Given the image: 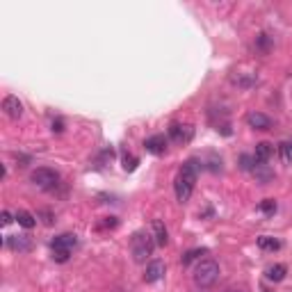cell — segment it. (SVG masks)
Instances as JSON below:
<instances>
[{"instance_id": "obj_23", "label": "cell", "mask_w": 292, "mask_h": 292, "mask_svg": "<svg viewBox=\"0 0 292 292\" xmlns=\"http://www.w3.org/2000/svg\"><path fill=\"white\" fill-rule=\"evenodd\" d=\"M137 162H139V160L135 158V155H124V169H126V171H133V169L137 167Z\"/></svg>"}, {"instance_id": "obj_21", "label": "cell", "mask_w": 292, "mask_h": 292, "mask_svg": "<svg viewBox=\"0 0 292 292\" xmlns=\"http://www.w3.org/2000/svg\"><path fill=\"white\" fill-rule=\"evenodd\" d=\"M260 210L265 215H274L276 213V201H274V199H265V201L260 203Z\"/></svg>"}, {"instance_id": "obj_24", "label": "cell", "mask_w": 292, "mask_h": 292, "mask_svg": "<svg viewBox=\"0 0 292 292\" xmlns=\"http://www.w3.org/2000/svg\"><path fill=\"white\" fill-rule=\"evenodd\" d=\"M14 215H12V213H7V210H3V226H10V224L12 222H14Z\"/></svg>"}, {"instance_id": "obj_27", "label": "cell", "mask_w": 292, "mask_h": 292, "mask_svg": "<svg viewBox=\"0 0 292 292\" xmlns=\"http://www.w3.org/2000/svg\"><path fill=\"white\" fill-rule=\"evenodd\" d=\"M262 292H272V290H262Z\"/></svg>"}, {"instance_id": "obj_14", "label": "cell", "mask_w": 292, "mask_h": 292, "mask_svg": "<svg viewBox=\"0 0 292 292\" xmlns=\"http://www.w3.org/2000/svg\"><path fill=\"white\" fill-rule=\"evenodd\" d=\"M285 274H287V267H285V265H283V262H276V265H269V267L265 269V276H267L269 281H274V283L283 281V278H285Z\"/></svg>"}, {"instance_id": "obj_12", "label": "cell", "mask_w": 292, "mask_h": 292, "mask_svg": "<svg viewBox=\"0 0 292 292\" xmlns=\"http://www.w3.org/2000/svg\"><path fill=\"white\" fill-rule=\"evenodd\" d=\"M151 228H153V240L158 247H167L169 244V233H167V226H164L160 219H153V224H151Z\"/></svg>"}, {"instance_id": "obj_1", "label": "cell", "mask_w": 292, "mask_h": 292, "mask_svg": "<svg viewBox=\"0 0 292 292\" xmlns=\"http://www.w3.org/2000/svg\"><path fill=\"white\" fill-rule=\"evenodd\" d=\"M199 169H201V164L194 158H189L187 162L180 167L178 176L173 180V192H176V199H178L180 203H187L189 199H192L194 185H197V178H199Z\"/></svg>"}, {"instance_id": "obj_6", "label": "cell", "mask_w": 292, "mask_h": 292, "mask_svg": "<svg viewBox=\"0 0 292 292\" xmlns=\"http://www.w3.org/2000/svg\"><path fill=\"white\" fill-rule=\"evenodd\" d=\"M3 112H5V117H10L12 121H19L21 117H23V103H21L16 96H5L3 99Z\"/></svg>"}, {"instance_id": "obj_15", "label": "cell", "mask_w": 292, "mask_h": 292, "mask_svg": "<svg viewBox=\"0 0 292 292\" xmlns=\"http://www.w3.org/2000/svg\"><path fill=\"white\" fill-rule=\"evenodd\" d=\"M251 173H253V176H256V180H258V183H260V185H267L269 180L274 178V171L267 167V164H256Z\"/></svg>"}, {"instance_id": "obj_18", "label": "cell", "mask_w": 292, "mask_h": 292, "mask_svg": "<svg viewBox=\"0 0 292 292\" xmlns=\"http://www.w3.org/2000/svg\"><path fill=\"white\" fill-rule=\"evenodd\" d=\"M206 253H208V249H192V251H187L180 258V262H183V265H189V262H194V260H201V256H206Z\"/></svg>"}, {"instance_id": "obj_2", "label": "cell", "mask_w": 292, "mask_h": 292, "mask_svg": "<svg viewBox=\"0 0 292 292\" xmlns=\"http://www.w3.org/2000/svg\"><path fill=\"white\" fill-rule=\"evenodd\" d=\"M155 240H153V233H146V231H137L130 238V251H133V260L135 262H146L155 251Z\"/></svg>"}, {"instance_id": "obj_26", "label": "cell", "mask_w": 292, "mask_h": 292, "mask_svg": "<svg viewBox=\"0 0 292 292\" xmlns=\"http://www.w3.org/2000/svg\"><path fill=\"white\" fill-rule=\"evenodd\" d=\"M226 292H244V290H238V287H231V290H226Z\"/></svg>"}, {"instance_id": "obj_10", "label": "cell", "mask_w": 292, "mask_h": 292, "mask_svg": "<svg viewBox=\"0 0 292 292\" xmlns=\"http://www.w3.org/2000/svg\"><path fill=\"white\" fill-rule=\"evenodd\" d=\"M247 124H249V128H253V130H269L272 128V119L262 112H249Z\"/></svg>"}, {"instance_id": "obj_3", "label": "cell", "mask_w": 292, "mask_h": 292, "mask_svg": "<svg viewBox=\"0 0 292 292\" xmlns=\"http://www.w3.org/2000/svg\"><path fill=\"white\" fill-rule=\"evenodd\" d=\"M192 278L199 287H210L217 283L219 278V262L213 260V258H203V260L197 262V267L192 272Z\"/></svg>"}, {"instance_id": "obj_13", "label": "cell", "mask_w": 292, "mask_h": 292, "mask_svg": "<svg viewBox=\"0 0 292 292\" xmlns=\"http://www.w3.org/2000/svg\"><path fill=\"white\" fill-rule=\"evenodd\" d=\"M272 144L267 142H258L256 144V151H253V160H256V164H265L269 158H272Z\"/></svg>"}, {"instance_id": "obj_7", "label": "cell", "mask_w": 292, "mask_h": 292, "mask_svg": "<svg viewBox=\"0 0 292 292\" xmlns=\"http://www.w3.org/2000/svg\"><path fill=\"white\" fill-rule=\"evenodd\" d=\"M164 272H167V267H164L162 260H151V262H146V269H144V281L158 283L164 276Z\"/></svg>"}, {"instance_id": "obj_22", "label": "cell", "mask_w": 292, "mask_h": 292, "mask_svg": "<svg viewBox=\"0 0 292 292\" xmlns=\"http://www.w3.org/2000/svg\"><path fill=\"white\" fill-rule=\"evenodd\" d=\"M71 258V251H62V249H53V260L55 262H66Z\"/></svg>"}, {"instance_id": "obj_5", "label": "cell", "mask_w": 292, "mask_h": 292, "mask_svg": "<svg viewBox=\"0 0 292 292\" xmlns=\"http://www.w3.org/2000/svg\"><path fill=\"white\" fill-rule=\"evenodd\" d=\"M169 139H173L176 144H189L194 137V126L189 124H178V121H173L171 126H169Z\"/></svg>"}, {"instance_id": "obj_16", "label": "cell", "mask_w": 292, "mask_h": 292, "mask_svg": "<svg viewBox=\"0 0 292 292\" xmlns=\"http://www.w3.org/2000/svg\"><path fill=\"white\" fill-rule=\"evenodd\" d=\"M14 217H16V222H19V226L28 228V231L37 226V217L32 213H28V210H16Z\"/></svg>"}, {"instance_id": "obj_4", "label": "cell", "mask_w": 292, "mask_h": 292, "mask_svg": "<svg viewBox=\"0 0 292 292\" xmlns=\"http://www.w3.org/2000/svg\"><path fill=\"white\" fill-rule=\"evenodd\" d=\"M30 183L39 189H55L57 183H60V173L55 171V169H48V167H39L30 173Z\"/></svg>"}, {"instance_id": "obj_19", "label": "cell", "mask_w": 292, "mask_h": 292, "mask_svg": "<svg viewBox=\"0 0 292 292\" xmlns=\"http://www.w3.org/2000/svg\"><path fill=\"white\" fill-rule=\"evenodd\" d=\"M278 153H281V160H283V162L290 164V162H292V144H287V142L278 144Z\"/></svg>"}, {"instance_id": "obj_9", "label": "cell", "mask_w": 292, "mask_h": 292, "mask_svg": "<svg viewBox=\"0 0 292 292\" xmlns=\"http://www.w3.org/2000/svg\"><path fill=\"white\" fill-rule=\"evenodd\" d=\"M5 247L14 249V251L19 253H28L32 249V242L28 235H7L5 238Z\"/></svg>"}, {"instance_id": "obj_11", "label": "cell", "mask_w": 292, "mask_h": 292, "mask_svg": "<svg viewBox=\"0 0 292 292\" xmlns=\"http://www.w3.org/2000/svg\"><path fill=\"white\" fill-rule=\"evenodd\" d=\"M78 244V238L73 233H62L50 242V249H62V251H73V247Z\"/></svg>"}, {"instance_id": "obj_17", "label": "cell", "mask_w": 292, "mask_h": 292, "mask_svg": "<svg viewBox=\"0 0 292 292\" xmlns=\"http://www.w3.org/2000/svg\"><path fill=\"white\" fill-rule=\"evenodd\" d=\"M258 247L262 251H278L281 249V240L272 238V235H262V238H258Z\"/></svg>"}, {"instance_id": "obj_25", "label": "cell", "mask_w": 292, "mask_h": 292, "mask_svg": "<svg viewBox=\"0 0 292 292\" xmlns=\"http://www.w3.org/2000/svg\"><path fill=\"white\" fill-rule=\"evenodd\" d=\"M62 126H64V124H62L60 119H57V121H53V130H55V133H62V130H64V128H62Z\"/></svg>"}, {"instance_id": "obj_20", "label": "cell", "mask_w": 292, "mask_h": 292, "mask_svg": "<svg viewBox=\"0 0 292 292\" xmlns=\"http://www.w3.org/2000/svg\"><path fill=\"white\" fill-rule=\"evenodd\" d=\"M253 167H256V160H253V155H240V169H244V171H253Z\"/></svg>"}, {"instance_id": "obj_8", "label": "cell", "mask_w": 292, "mask_h": 292, "mask_svg": "<svg viewBox=\"0 0 292 292\" xmlns=\"http://www.w3.org/2000/svg\"><path fill=\"white\" fill-rule=\"evenodd\" d=\"M144 149L153 155H162L167 151V137L164 135H151L144 139Z\"/></svg>"}]
</instances>
